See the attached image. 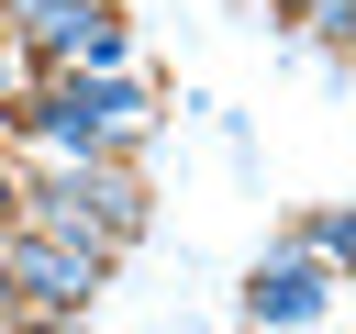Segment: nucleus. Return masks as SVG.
I'll return each mask as SVG.
<instances>
[{
  "mask_svg": "<svg viewBox=\"0 0 356 334\" xmlns=\"http://www.w3.org/2000/svg\"><path fill=\"white\" fill-rule=\"evenodd\" d=\"M0 134H22V145H56V156H134L145 134H156V100H145V78H100V67H56V78H33V89H0Z\"/></svg>",
  "mask_w": 356,
  "mask_h": 334,
  "instance_id": "1",
  "label": "nucleus"
},
{
  "mask_svg": "<svg viewBox=\"0 0 356 334\" xmlns=\"http://www.w3.org/2000/svg\"><path fill=\"white\" fill-rule=\"evenodd\" d=\"M334 278H345V267H334V256H323V245L289 223V234H278V245L245 267L234 312H245V323H323V312H334Z\"/></svg>",
  "mask_w": 356,
  "mask_h": 334,
  "instance_id": "4",
  "label": "nucleus"
},
{
  "mask_svg": "<svg viewBox=\"0 0 356 334\" xmlns=\"http://www.w3.org/2000/svg\"><path fill=\"white\" fill-rule=\"evenodd\" d=\"M11 289H22V323H78V312H100V289H111V245L11 212Z\"/></svg>",
  "mask_w": 356,
  "mask_h": 334,
  "instance_id": "3",
  "label": "nucleus"
},
{
  "mask_svg": "<svg viewBox=\"0 0 356 334\" xmlns=\"http://www.w3.org/2000/svg\"><path fill=\"white\" fill-rule=\"evenodd\" d=\"M267 11H278V22H312V11H323V0H267Z\"/></svg>",
  "mask_w": 356,
  "mask_h": 334,
  "instance_id": "9",
  "label": "nucleus"
},
{
  "mask_svg": "<svg viewBox=\"0 0 356 334\" xmlns=\"http://www.w3.org/2000/svg\"><path fill=\"white\" fill-rule=\"evenodd\" d=\"M0 323H22V289H11V223H0Z\"/></svg>",
  "mask_w": 356,
  "mask_h": 334,
  "instance_id": "8",
  "label": "nucleus"
},
{
  "mask_svg": "<svg viewBox=\"0 0 356 334\" xmlns=\"http://www.w3.org/2000/svg\"><path fill=\"white\" fill-rule=\"evenodd\" d=\"M300 234H312V245H323V256L356 278V200H334V212H300Z\"/></svg>",
  "mask_w": 356,
  "mask_h": 334,
  "instance_id": "5",
  "label": "nucleus"
},
{
  "mask_svg": "<svg viewBox=\"0 0 356 334\" xmlns=\"http://www.w3.org/2000/svg\"><path fill=\"white\" fill-rule=\"evenodd\" d=\"M300 33H323V45H334V56H356V0H323V11H312V22H300Z\"/></svg>",
  "mask_w": 356,
  "mask_h": 334,
  "instance_id": "6",
  "label": "nucleus"
},
{
  "mask_svg": "<svg viewBox=\"0 0 356 334\" xmlns=\"http://www.w3.org/2000/svg\"><path fill=\"white\" fill-rule=\"evenodd\" d=\"M22 223H56V234H89L122 256L145 234V178H134V156H56L44 178H22Z\"/></svg>",
  "mask_w": 356,
  "mask_h": 334,
  "instance_id": "2",
  "label": "nucleus"
},
{
  "mask_svg": "<svg viewBox=\"0 0 356 334\" xmlns=\"http://www.w3.org/2000/svg\"><path fill=\"white\" fill-rule=\"evenodd\" d=\"M11 212H22V156L0 145V223H11Z\"/></svg>",
  "mask_w": 356,
  "mask_h": 334,
  "instance_id": "7",
  "label": "nucleus"
}]
</instances>
